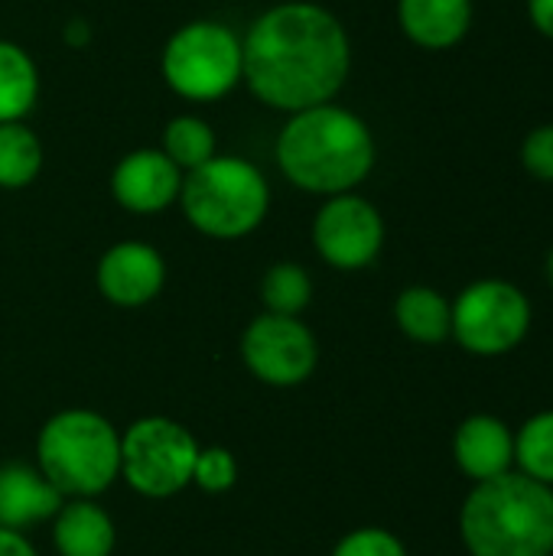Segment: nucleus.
<instances>
[{
    "instance_id": "28",
    "label": "nucleus",
    "mask_w": 553,
    "mask_h": 556,
    "mask_svg": "<svg viewBox=\"0 0 553 556\" xmlns=\"http://www.w3.org/2000/svg\"><path fill=\"white\" fill-rule=\"evenodd\" d=\"M548 277H551V287H553V251H551V257H548Z\"/></svg>"
},
{
    "instance_id": "8",
    "label": "nucleus",
    "mask_w": 553,
    "mask_h": 556,
    "mask_svg": "<svg viewBox=\"0 0 553 556\" xmlns=\"http://www.w3.org/2000/svg\"><path fill=\"white\" fill-rule=\"evenodd\" d=\"M531 329V300L512 280L486 277L453 300V339L479 358L515 352Z\"/></svg>"
},
{
    "instance_id": "26",
    "label": "nucleus",
    "mask_w": 553,
    "mask_h": 556,
    "mask_svg": "<svg viewBox=\"0 0 553 556\" xmlns=\"http://www.w3.org/2000/svg\"><path fill=\"white\" fill-rule=\"evenodd\" d=\"M0 556H39V554H36V547H33L20 531L0 528Z\"/></svg>"
},
{
    "instance_id": "4",
    "label": "nucleus",
    "mask_w": 553,
    "mask_h": 556,
    "mask_svg": "<svg viewBox=\"0 0 553 556\" xmlns=\"http://www.w3.org/2000/svg\"><path fill=\"white\" fill-rule=\"evenodd\" d=\"M36 469L62 498H95L121 476V433L95 410H59L39 430Z\"/></svg>"
},
{
    "instance_id": "20",
    "label": "nucleus",
    "mask_w": 553,
    "mask_h": 556,
    "mask_svg": "<svg viewBox=\"0 0 553 556\" xmlns=\"http://www.w3.org/2000/svg\"><path fill=\"white\" fill-rule=\"evenodd\" d=\"M515 469L553 489V410L528 417L515 430Z\"/></svg>"
},
{
    "instance_id": "9",
    "label": "nucleus",
    "mask_w": 553,
    "mask_h": 556,
    "mask_svg": "<svg viewBox=\"0 0 553 556\" xmlns=\"http://www.w3.org/2000/svg\"><path fill=\"white\" fill-rule=\"evenodd\" d=\"M241 358L257 381L293 388L316 371L319 345L300 316L261 313L241 336Z\"/></svg>"
},
{
    "instance_id": "24",
    "label": "nucleus",
    "mask_w": 553,
    "mask_h": 556,
    "mask_svg": "<svg viewBox=\"0 0 553 556\" xmlns=\"http://www.w3.org/2000/svg\"><path fill=\"white\" fill-rule=\"evenodd\" d=\"M332 556H407V547L385 528H359L336 544Z\"/></svg>"
},
{
    "instance_id": "16",
    "label": "nucleus",
    "mask_w": 553,
    "mask_h": 556,
    "mask_svg": "<svg viewBox=\"0 0 553 556\" xmlns=\"http://www.w3.org/2000/svg\"><path fill=\"white\" fill-rule=\"evenodd\" d=\"M52 544L59 556H111L114 554V521L91 498L62 502L55 511Z\"/></svg>"
},
{
    "instance_id": "17",
    "label": "nucleus",
    "mask_w": 553,
    "mask_h": 556,
    "mask_svg": "<svg viewBox=\"0 0 553 556\" xmlns=\"http://www.w3.org/2000/svg\"><path fill=\"white\" fill-rule=\"evenodd\" d=\"M398 329L420 345H440L453 332V303L433 287H407L394 300Z\"/></svg>"
},
{
    "instance_id": "2",
    "label": "nucleus",
    "mask_w": 553,
    "mask_h": 556,
    "mask_svg": "<svg viewBox=\"0 0 553 556\" xmlns=\"http://www.w3.org/2000/svg\"><path fill=\"white\" fill-rule=\"evenodd\" d=\"M277 166L303 192H355L375 169V137L368 124L339 108L316 104L290 114L277 137Z\"/></svg>"
},
{
    "instance_id": "19",
    "label": "nucleus",
    "mask_w": 553,
    "mask_h": 556,
    "mask_svg": "<svg viewBox=\"0 0 553 556\" xmlns=\"http://www.w3.org/2000/svg\"><path fill=\"white\" fill-rule=\"evenodd\" d=\"M42 169V143L23 121L0 124V189H26Z\"/></svg>"
},
{
    "instance_id": "12",
    "label": "nucleus",
    "mask_w": 553,
    "mask_h": 556,
    "mask_svg": "<svg viewBox=\"0 0 553 556\" xmlns=\"http://www.w3.org/2000/svg\"><path fill=\"white\" fill-rule=\"evenodd\" d=\"M183 176L186 173L163 150L143 147V150L127 153L114 166L111 192L121 208H127L134 215H156V212L169 208L173 202H179Z\"/></svg>"
},
{
    "instance_id": "25",
    "label": "nucleus",
    "mask_w": 553,
    "mask_h": 556,
    "mask_svg": "<svg viewBox=\"0 0 553 556\" xmlns=\"http://www.w3.org/2000/svg\"><path fill=\"white\" fill-rule=\"evenodd\" d=\"M521 163L525 169L541 179V182H553V124H541L535 127L525 143H521Z\"/></svg>"
},
{
    "instance_id": "5",
    "label": "nucleus",
    "mask_w": 553,
    "mask_h": 556,
    "mask_svg": "<svg viewBox=\"0 0 553 556\" xmlns=\"http://www.w3.org/2000/svg\"><path fill=\"white\" fill-rule=\"evenodd\" d=\"M183 215L196 231L215 241H238L261 228L271 212V186L264 173L241 156H212L183 176Z\"/></svg>"
},
{
    "instance_id": "7",
    "label": "nucleus",
    "mask_w": 553,
    "mask_h": 556,
    "mask_svg": "<svg viewBox=\"0 0 553 556\" xmlns=\"http://www.w3.org/2000/svg\"><path fill=\"white\" fill-rule=\"evenodd\" d=\"M196 437L169 417H143L121 437V476L143 498H169L192 485Z\"/></svg>"
},
{
    "instance_id": "3",
    "label": "nucleus",
    "mask_w": 553,
    "mask_h": 556,
    "mask_svg": "<svg viewBox=\"0 0 553 556\" xmlns=\"http://www.w3.org/2000/svg\"><path fill=\"white\" fill-rule=\"evenodd\" d=\"M469 556H553V489L512 469L476 482L460 508Z\"/></svg>"
},
{
    "instance_id": "21",
    "label": "nucleus",
    "mask_w": 553,
    "mask_h": 556,
    "mask_svg": "<svg viewBox=\"0 0 553 556\" xmlns=\"http://www.w3.org/2000/svg\"><path fill=\"white\" fill-rule=\"evenodd\" d=\"M163 153L183 173H192L215 156V130L196 114H179L163 130Z\"/></svg>"
},
{
    "instance_id": "14",
    "label": "nucleus",
    "mask_w": 553,
    "mask_h": 556,
    "mask_svg": "<svg viewBox=\"0 0 553 556\" xmlns=\"http://www.w3.org/2000/svg\"><path fill=\"white\" fill-rule=\"evenodd\" d=\"M59 508H62V495L36 466H23V463L0 466V528L23 531L55 518Z\"/></svg>"
},
{
    "instance_id": "11",
    "label": "nucleus",
    "mask_w": 553,
    "mask_h": 556,
    "mask_svg": "<svg viewBox=\"0 0 553 556\" xmlns=\"http://www.w3.org/2000/svg\"><path fill=\"white\" fill-rule=\"evenodd\" d=\"M95 283L98 293L114 306H147L166 283V261L143 241H121L101 254Z\"/></svg>"
},
{
    "instance_id": "10",
    "label": "nucleus",
    "mask_w": 553,
    "mask_h": 556,
    "mask_svg": "<svg viewBox=\"0 0 553 556\" xmlns=\"http://www.w3.org/2000/svg\"><path fill=\"white\" fill-rule=\"evenodd\" d=\"M313 244L329 267L362 270L375 264L385 248V218L355 192L329 195L313 218Z\"/></svg>"
},
{
    "instance_id": "27",
    "label": "nucleus",
    "mask_w": 553,
    "mask_h": 556,
    "mask_svg": "<svg viewBox=\"0 0 553 556\" xmlns=\"http://www.w3.org/2000/svg\"><path fill=\"white\" fill-rule=\"evenodd\" d=\"M528 16L538 33L553 39V0H528Z\"/></svg>"
},
{
    "instance_id": "15",
    "label": "nucleus",
    "mask_w": 553,
    "mask_h": 556,
    "mask_svg": "<svg viewBox=\"0 0 553 556\" xmlns=\"http://www.w3.org/2000/svg\"><path fill=\"white\" fill-rule=\"evenodd\" d=\"M404 36L424 49H450L473 26V0H398Z\"/></svg>"
},
{
    "instance_id": "23",
    "label": "nucleus",
    "mask_w": 553,
    "mask_h": 556,
    "mask_svg": "<svg viewBox=\"0 0 553 556\" xmlns=\"http://www.w3.org/2000/svg\"><path fill=\"white\" fill-rule=\"evenodd\" d=\"M238 479V463L225 446H199L196 466H192V485H199L209 495H222L235 485Z\"/></svg>"
},
{
    "instance_id": "13",
    "label": "nucleus",
    "mask_w": 553,
    "mask_h": 556,
    "mask_svg": "<svg viewBox=\"0 0 553 556\" xmlns=\"http://www.w3.org/2000/svg\"><path fill=\"white\" fill-rule=\"evenodd\" d=\"M453 459L473 482H489L515 469V430L495 414H473L453 433Z\"/></svg>"
},
{
    "instance_id": "18",
    "label": "nucleus",
    "mask_w": 553,
    "mask_h": 556,
    "mask_svg": "<svg viewBox=\"0 0 553 556\" xmlns=\"http://www.w3.org/2000/svg\"><path fill=\"white\" fill-rule=\"evenodd\" d=\"M39 98V68L33 55L10 42L0 39V124L7 121H23Z\"/></svg>"
},
{
    "instance_id": "1",
    "label": "nucleus",
    "mask_w": 553,
    "mask_h": 556,
    "mask_svg": "<svg viewBox=\"0 0 553 556\" xmlns=\"http://www.w3.org/2000/svg\"><path fill=\"white\" fill-rule=\"evenodd\" d=\"M352 68V42L336 13L310 0L264 10L241 39V81L274 111L329 104Z\"/></svg>"
},
{
    "instance_id": "22",
    "label": "nucleus",
    "mask_w": 553,
    "mask_h": 556,
    "mask_svg": "<svg viewBox=\"0 0 553 556\" xmlns=\"http://www.w3.org/2000/svg\"><path fill=\"white\" fill-rule=\"evenodd\" d=\"M261 300H264L267 313L300 316L313 300V280L300 264H290V261L274 264L261 280Z\"/></svg>"
},
{
    "instance_id": "6",
    "label": "nucleus",
    "mask_w": 553,
    "mask_h": 556,
    "mask_svg": "<svg viewBox=\"0 0 553 556\" xmlns=\"http://www.w3.org/2000/svg\"><path fill=\"white\" fill-rule=\"evenodd\" d=\"M160 68L179 98L218 101L241 81V39L218 20H192L166 39Z\"/></svg>"
}]
</instances>
